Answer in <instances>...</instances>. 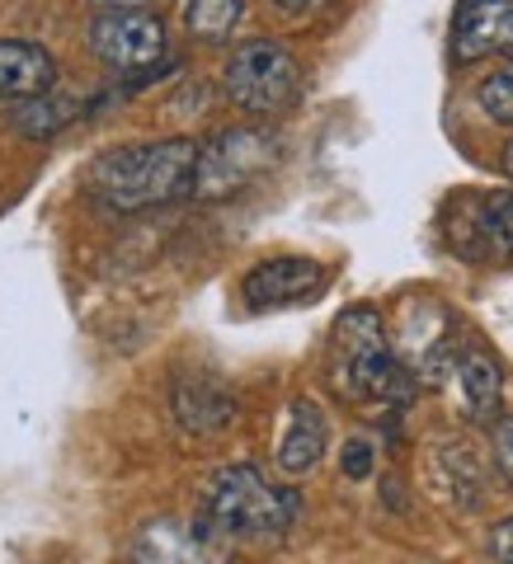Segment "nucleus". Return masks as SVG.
<instances>
[{"mask_svg": "<svg viewBox=\"0 0 513 564\" xmlns=\"http://www.w3.org/2000/svg\"><path fill=\"white\" fill-rule=\"evenodd\" d=\"M325 377L344 400H405L415 391L410 367L396 358L382 311L349 306L330 329Z\"/></svg>", "mask_w": 513, "mask_h": 564, "instance_id": "nucleus-2", "label": "nucleus"}, {"mask_svg": "<svg viewBox=\"0 0 513 564\" xmlns=\"http://www.w3.org/2000/svg\"><path fill=\"white\" fill-rule=\"evenodd\" d=\"M452 245L467 259H513V193H471L457 198Z\"/></svg>", "mask_w": 513, "mask_h": 564, "instance_id": "nucleus-8", "label": "nucleus"}, {"mask_svg": "<svg viewBox=\"0 0 513 564\" xmlns=\"http://www.w3.org/2000/svg\"><path fill=\"white\" fill-rule=\"evenodd\" d=\"M76 113H81V104L76 99H62L57 90L52 95H43V99H29V104H20L14 109V132H24V137H57L62 128H71L76 122Z\"/></svg>", "mask_w": 513, "mask_h": 564, "instance_id": "nucleus-16", "label": "nucleus"}, {"mask_svg": "<svg viewBox=\"0 0 513 564\" xmlns=\"http://www.w3.org/2000/svg\"><path fill=\"white\" fill-rule=\"evenodd\" d=\"M85 43L109 70H151L156 62H165L170 33L156 10H109L90 20Z\"/></svg>", "mask_w": 513, "mask_h": 564, "instance_id": "nucleus-6", "label": "nucleus"}, {"mask_svg": "<svg viewBox=\"0 0 513 564\" xmlns=\"http://www.w3.org/2000/svg\"><path fill=\"white\" fill-rule=\"evenodd\" d=\"M282 141L269 128H222L199 141V165H193V198L222 203L245 193L264 170L278 161Z\"/></svg>", "mask_w": 513, "mask_h": 564, "instance_id": "nucleus-5", "label": "nucleus"}, {"mask_svg": "<svg viewBox=\"0 0 513 564\" xmlns=\"http://www.w3.org/2000/svg\"><path fill=\"white\" fill-rule=\"evenodd\" d=\"M330 282V269L307 254H278V259H259L250 273L241 278V296L255 311H278V306H297L321 296Z\"/></svg>", "mask_w": 513, "mask_h": 564, "instance_id": "nucleus-7", "label": "nucleus"}, {"mask_svg": "<svg viewBox=\"0 0 513 564\" xmlns=\"http://www.w3.org/2000/svg\"><path fill=\"white\" fill-rule=\"evenodd\" d=\"M245 20V0H189L184 24L199 43H226Z\"/></svg>", "mask_w": 513, "mask_h": 564, "instance_id": "nucleus-15", "label": "nucleus"}, {"mask_svg": "<svg viewBox=\"0 0 513 564\" xmlns=\"http://www.w3.org/2000/svg\"><path fill=\"white\" fill-rule=\"evenodd\" d=\"M132 564H222V536H212L203 522H151L132 541Z\"/></svg>", "mask_w": 513, "mask_h": 564, "instance_id": "nucleus-10", "label": "nucleus"}, {"mask_svg": "<svg viewBox=\"0 0 513 564\" xmlns=\"http://www.w3.org/2000/svg\"><path fill=\"white\" fill-rule=\"evenodd\" d=\"M490 560L494 564H513V518L490 527Z\"/></svg>", "mask_w": 513, "mask_h": 564, "instance_id": "nucleus-20", "label": "nucleus"}, {"mask_svg": "<svg viewBox=\"0 0 513 564\" xmlns=\"http://www.w3.org/2000/svg\"><path fill=\"white\" fill-rule=\"evenodd\" d=\"M500 165H504V174H509V180H513V141H509V147H504V155H500Z\"/></svg>", "mask_w": 513, "mask_h": 564, "instance_id": "nucleus-23", "label": "nucleus"}, {"mask_svg": "<svg viewBox=\"0 0 513 564\" xmlns=\"http://www.w3.org/2000/svg\"><path fill=\"white\" fill-rule=\"evenodd\" d=\"M340 466L349 480H367V475H373V443H367V437H349Z\"/></svg>", "mask_w": 513, "mask_h": 564, "instance_id": "nucleus-18", "label": "nucleus"}, {"mask_svg": "<svg viewBox=\"0 0 513 564\" xmlns=\"http://www.w3.org/2000/svg\"><path fill=\"white\" fill-rule=\"evenodd\" d=\"M282 14H311V10H325L330 0H274Z\"/></svg>", "mask_w": 513, "mask_h": 564, "instance_id": "nucleus-21", "label": "nucleus"}, {"mask_svg": "<svg viewBox=\"0 0 513 564\" xmlns=\"http://www.w3.org/2000/svg\"><path fill=\"white\" fill-rule=\"evenodd\" d=\"M193 165H199V141L193 137H161L114 147L85 174L90 198L109 212H147L193 198Z\"/></svg>", "mask_w": 513, "mask_h": 564, "instance_id": "nucleus-1", "label": "nucleus"}, {"mask_svg": "<svg viewBox=\"0 0 513 564\" xmlns=\"http://www.w3.org/2000/svg\"><path fill=\"white\" fill-rule=\"evenodd\" d=\"M457 395H462V410L475 423H500V404H504V367L494 362V352L485 348H462L457 358Z\"/></svg>", "mask_w": 513, "mask_h": 564, "instance_id": "nucleus-13", "label": "nucleus"}, {"mask_svg": "<svg viewBox=\"0 0 513 564\" xmlns=\"http://www.w3.org/2000/svg\"><path fill=\"white\" fill-rule=\"evenodd\" d=\"M57 90V62L29 39H0V104H29Z\"/></svg>", "mask_w": 513, "mask_h": 564, "instance_id": "nucleus-11", "label": "nucleus"}, {"mask_svg": "<svg viewBox=\"0 0 513 564\" xmlns=\"http://www.w3.org/2000/svg\"><path fill=\"white\" fill-rule=\"evenodd\" d=\"M452 57L513 62V0H462L452 14Z\"/></svg>", "mask_w": 513, "mask_h": 564, "instance_id": "nucleus-9", "label": "nucleus"}, {"mask_svg": "<svg viewBox=\"0 0 513 564\" xmlns=\"http://www.w3.org/2000/svg\"><path fill=\"white\" fill-rule=\"evenodd\" d=\"M297 494L269 485L259 466H222L199 499V522L222 541H274L297 522Z\"/></svg>", "mask_w": 513, "mask_h": 564, "instance_id": "nucleus-3", "label": "nucleus"}, {"mask_svg": "<svg viewBox=\"0 0 513 564\" xmlns=\"http://www.w3.org/2000/svg\"><path fill=\"white\" fill-rule=\"evenodd\" d=\"M90 6H95L99 14H109V10H147L151 0H90Z\"/></svg>", "mask_w": 513, "mask_h": 564, "instance_id": "nucleus-22", "label": "nucleus"}, {"mask_svg": "<svg viewBox=\"0 0 513 564\" xmlns=\"http://www.w3.org/2000/svg\"><path fill=\"white\" fill-rule=\"evenodd\" d=\"M494 470L513 485V414L494 423Z\"/></svg>", "mask_w": 513, "mask_h": 564, "instance_id": "nucleus-19", "label": "nucleus"}, {"mask_svg": "<svg viewBox=\"0 0 513 564\" xmlns=\"http://www.w3.org/2000/svg\"><path fill=\"white\" fill-rule=\"evenodd\" d=\"M222 90L250 118H278L302 99V62L278 39H245L222 66Z\"/></svg>", "mask_w": 513, "mask_h": 564, "instance_id": "nucleus-4", "label": "nucleus"}, {"mask_svg": "<svg viewBox=\"0 0 513 564\" xmlns=\"http://www.w3.org/2000/svg\"><path fill=\"white\" fill-rule=\"evenodd\" d=\"M475 104H481V113L490 122H500V128H513V70H490L475 85Z\"/></svg>", "mask_w": 513, "mask_h": 564, "instance_id": "nucleus-17", "label": "nucleus"}, {"mask_svg": "<svg viewBox=\"0 0 513 564\" xmlns=\"http://www.w3.org/2000/svg\"><path fill=\"white\" fill-rule=\"evenodd\" d=\"M174 414L193 433H217L236 419V395L217 381H180L174 386Z\"/></svg>", "mask_w": 513, "mask_h": 564, "instance_id": "nucleus-14", "label": "nucleus"}, {"mask_svg": "<svg viewBox=\"0 0 513 564\" xmlns=\"http://www.w3.org/2000/svg\"><path fill=\"white\" fill-rule=\"evenodd\" d=\"M325 443H330L325 410L311 395H297L288 404V423H282V437H278V470L288 475L316 470V462L325 456Z\"/></svg>", "mask_w": 513, "mask_h": 564, "instance_id": "nucleus-12", "label": "nucleus"}]
</instances>
